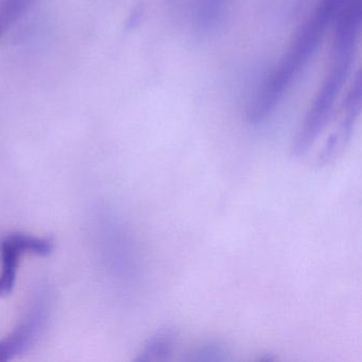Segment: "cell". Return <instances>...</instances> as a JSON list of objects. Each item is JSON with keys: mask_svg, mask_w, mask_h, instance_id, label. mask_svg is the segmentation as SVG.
<instances>
[{"mask_svg": "<svg viewBox=\"0 0 362 362\" xmlns=\"http://www.w3.org/2000/svg\"><path fill=\"white\" fill-rule=\"evenodd\" d=\"M340 1L321 0L313 14L298 29L291 46L288 48L279 66L264 82L247 112V119L251 124L264 122L276 109L288 88L317 52L326 29L334 22Z\"/></svg>", "mask_w": 362, "mask_h": 362, "instance_id": "obj_1", "label": "cell"}, {"mask_svg": "<svg viewBox=\"0 0 362 362\" xmlns=\"http://www.w3.org/2000/svg\"><path fill=\"white\" fill-rule=\"evenodd\" d=\"M356 45L357 37L334 35L329 69L292 146L296 158L306 156L327 126L337 99L351 73Z\"/></svg>", "mask_w": 362, "mask_h": 362, "instance_id": "obj_2", "label": "cell"}, {"mask_svg": "<svg viewBox=\"0 0 362 362\" xmlns=\"http://www.w3.org/2000/svg\"><path fill=\"white\" fill-rule=\"evenodd\" d=\"M52 309V292L47 287H42L33 296L18 325L0 340V362L14 359L37 344L49 323Z\"/></svg>", "mask_w": 362, "mask_h": 362, "instance_id": "obj_3", "label": "cell"}, {"mask_svg": "<svg viewBox=\"0 0 362 362\" xmlns=\"http://www.w3.org/2000/svg\"><path fill=\"white\" fill-rule=\"evenodd\" d=\"M54 251V241L46 237L33 236L24 233L8 235L0 243L1 271H0V298L9 296L16 286L20 259L24 254L48 256Z\"/></svg>", "mask_w": 362, "mask_h": 362, "instance_id": "obj_4", "label": "cell"}, {"mask_svg": "<svg viewBox=\"0 0 362 362\" xmlns=\"http://www.w3.org/2000/svg\"><path fill=\"white\" fill-rule=\"evenodd\" d=\"M347 114L343 122H341L338 130L332 134V136L327 139L322 151L317 154L315 165L317 167L329 166L334 162L341 154L344 151L351 139V133H353L354 126H355L356 119L360 109V81L355 90H353V94L351 95V99L347 101Z\"/></svg>", "mask_w": 362, "mask_h": 362, "instance_id": "obj_5", "label": "cell"}, {"mask_svg": "<svg viewBox=\"0 0 362 362\" xmlns=\"http://www.w3.org/2000/svg\"><path fill=\"white\" fill-rule=\"evenodd\" d=\"M177 344V334L171 327L160 328L148 339L136 361L164 362L173 357Z\"/></svg>", "mask_w": 362, "mask_h": 362, "instance_id": "obj_6", "label": "cell"}, {"mask_svg": "<svg viewBox=\"0 0 362 362\" xmlns=\"http://www.w3.org/2000/svg\"><path fill=\"white\" fill-rule=\"evenodd\" d=\"M35 0H0V37L22 18Z\"/></svg>", "mask_w": 362, "mask_h": 362, "instance_id": "obj_7", "label": "cell"}, {"mask_svg": "<svg viewBox=\"0 0 362 362\" xmlns=\"http://www.w3.org/2000/svg\"><path fill=\"white\" fill-rule=\"evenodd\" d=\"M230 351L220 341L211 340L203 343L192 353L190 361L218 362L230 360Z\"/></svg>", "mask_w": 362, "mask_h": 362, "instance_id": "obj_8", "label": "cell"}]
</instances>
